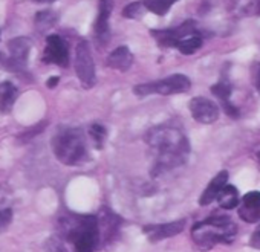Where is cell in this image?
Returning a JSON list of instances; mask_svg holds the SVG:
<instances>
[{"mask_svg":"<svg viewBox=\"0 0 260 252\" xmlns=\"http://www.w3.org/2000/svg\"><path fill=\"white\" fill-rule=\"evenodd\" d=\"M252 81H254L257 92L260 93V64H255L252 69Z\"/></svg>","mask_w":260,"mask_h":252,"instance_id":"cell-27","label":"cell"},{"mask_svg":"<svg viewBox=\"0 0 260 252\" xmlns=\"http://www.w3.org/2000/svg\"><path fill=\"white\" fill-rule=\"evenodd\" d=\"M43 61L66 67L69 64V46L66 40L61 39L60 35H49L46 39Z\"/></svg>","mask_w":260,"mask_h":252,"instance_id":"cell-7","label":"cell"},{"mask_svg":"<svg viewBox=\"0 0 260 252\" xmlns=\"http://www.w3.org/2000/svg\"><path fill=\"white\" fill-rule=\"evenodd\" d=\"M258 14H260V0H258Z\"/></svg>","mask_w":260,"mask_h":252,"instance_id":"cell-31","label":"cell"},{"mask_svg":"<svg viewBox=\"0 0 260 252\" xmlns=\"http://www.w3.org/2000/svg\"><path fill=\"white\" fill-rule=\"evenodd\" d=\"M239 217L246 223L260 222V191H249L239 202Z\"/></svg>","mask_w":260,"mask_h":252,"instance_id":"cell-10","label":"cell"},{"mask_svg":"<svg viewBox=\"0 0 260 252\" xmlns=\"http://www.w3.org/2000/svg\"><path fill=\"white\" fill-rule=\"evenodd\" d=\"M57 84H58V78H57V77H52V78H49V80H48V83H46V86H48L49 89H54Z\"/></svg>","mask_w":260,"mask_h":252,"instance_id":"cell-28","label":"cell"},{"mask_svg":"<svg viewBox=\"0 0 260 252\" xmlns=\"http://www.w3.org/2000/svg\"><path fill=\"white\" fill-rule=\"evenodd\" d=\"M249 246L255 247V249H260V225L255 228V231L252 232L251 238H249Z\"/></svg>","mask_w":260,"mask_h":252,"instance_id":"cell-26","label":"cell"},{"mask_svg":"<svg viewBox=\"0 0 260 252\" xmlns=\"http://www.w3.org/2000/svg\"><path fill=\"white\" fill-rule=\"evenodd\" d=\"M143 2H134L130 4L124 8L122 11V16L127 17V19H138L141 16V11H143Z\"/></svg>","mask_w":260,"mask_h":252,"instance_id":"cell-23","label":"cell"},{"mask_svg":"<svg viewBox=\"0 0 260 252\" xmlns=\"http://www.w3.org/2000/svg\"><path fill=\"white\" fill-rule=\"evenodd\" d=\"M17 99V89L13 83L4 81L0 83V112L8 113Z\"/></svg>","mask_w":260,"mask_h":252,"instance_id":"cell-16","label":"cell"},{"mask_svg":"<svg viewBox=\"0 0 260 252\" xmlns=\"http://www.w3.org/2000/svg\"><path fill=\"white\" fill-rule=\"evenodd\" d=\"M231 86L226 84V83H219V84H214L211 87V93L216 95L222 102L225 101H230V96H231Z\"/></svg>","mask_w":260,"mask_h":252,"instance_id":"cell-21","label":"cell"},{"mask_svg":"<svg viewBox=\"0 0 260 252\" xmlns=\"http://www.w3.org/2000/svg\"><path fill=\"white\" fill-rule=\"evenodd\" d=\"M89 135L92 136V139H93V142H95V146L100 149L101 146H103V141L106 139V129L103 127V125H100V124H93L92 127H90V130H89Z\"/></svg>","mask_w":260,"mask_h":252,"instance_id":"cell-22","label":"cell"},{"mask_svg":"<svg viewBox=\"0 0 260 252\" xmlns=\"http://www.w3.org/2000/svg\"><path fill=\"white\" fill-rule=\"evenodd\" d=\"M236 225L226 217H208L196 223L191 229V238L202 250L211 249L217 243H231L236 237Z\"/></svg>","mask_w":260,"mask_h":252,"instance_id":"cell-2","label":"cell"},{"mask_svg":"<svg viewBox=\"0 0 260 252\" xmlns=\"http://www.w3.org/2000/svg\"><path fill=\"white\" fill-rule=\"evenodd\" d=\"M32 2H36V4H52V2H55V0H32Z\"/></svg>","mask_w":260,"mask_h":252,"instance_id":"cell-29","label":"cell"},{"mask_svg":"<svg viewBox=\"0 0 260 252\" xmlns=\"http://www.w3.org/2000/svg\"><path fill=\"white\" fill-rule=\"evenodd\" d=\"M13 220V211L11 208H0V232L5 231L8 225Z\"/></svg>","mask_w":260,"mask_h":252,"instance_id":"cell-25","label":"cell"},{"mask_svg":"<svg viewBox=\"0 0 260 252\" xmlns=\"http://www.w3.org/2000/svg\"><path fill=\"white\" fill-rule=\"evenodd\" d=\"M146 142L156 152L161 168H175L182 165L190 152L188 141L176 125L162 124L146 133Z\"/></svg>","mask_w":260,"mask_h":252,"instance_id":"cell-1","label":"cell"},{"mask_svg":"<svg viewBox=\"0 0 260 252\" xmlns=\"http://www.w3.org/2000/svg\"><path fill=\"white\" fill-rule=\"evenodd\" d=\"M176 2L178 0H143V5L156 16H166Z\"/></svg>","mask_w":260,"mask_h":252,"instance_id":"cell-19","label":"cell"},{"mask_svg":"<svg viewBox=\"0 0 260 252\" xmlns=\"http://www.w3.org/2000/svg\"><path fill=\"white\" fill-rule=\"evenodd\" d=\"M54 153L64 165H78L86 158L84 135L78 129H69L54 139Z\"/></svg>","mask_w":260,"mask_h":252,"instance_id":"cell-4","label":"cell"},{"mask_svg":"<svg viewBox=\"0 0 260 252\" xmlns=\"http://www.w3.org/2000/svg\"><path fill=\"white\" fill-rule=\"evenodd\" d=\"M66 238L74 243L75 252H93L100 243V222L95 215L61 219Z\"/></svg>","mask_w":260,"mask_h":252,"instance_id":"cell-3","label":"cell"},{"mask_svg":"<svg viewBox=\"0 0 260 252\" xmlns=\"http://www.w3.org/2000/svg\"><path fill=\"white\" fill-rule=\"evenodd\" d=\"M228 184V171H220L219 174H216V177H213V181L208 184L207 190L202 193L201 199H199V205L205 206V205H210L211 202L216 200L219 191Z\"/></svg>","mask_w":260,"mask_h":252,"instance_id":"cell-14","label":"cell"},{"mask_svg":"<svg viewBox=\"0 0 260 252\" xmlns=\"http://www.w3.org/2000/svg\"><path fill=\"white\" fill-rule=\"evenodd\" d=\"M134 63V55L130 52L127 46H119L116 48L109 57H107V66L121 72L128 70V67Z\"/></svg>","mask_w":260,"mask_h":252,"instance_id":"cell-13","label":"cell"},{"mask_svg":"<svg viewBox=\"0 0 260 252\" xmlns=\"http://www.w3.org/2000/svg\"><path fill=\"white\" fill-rule=\"evenodd\" d=\"M113 10L112 0H100L98 5V19L95 23V32L100 39H106L109 34V19Z\"/></svg>","mask_w":260,"mask_h":252,"instance_id":"cell-15","label":"cell"},{"mask_svg":"<svg viewBox=\"0 0 260 252\" xmlns=\"http://www.w3.org/2000/svg\"><path fill=\"white\" fill-rule=\"evenodd\" d=\"M191 81L188 77L182 74H176L172 77H167L159 81L147 83V84H138L134 87V93L138 96H147V95H173V93H184L190 89Z\"/></svg>","mask_w":260,"mask_h":252,"instance_id":"cell-5","label":"cell"},{"mask_svg":"<svg viewBox=\"0 0 260 252\" xmlns=\"http://www.w3.org/2000/svg\"><path fill=\"white\" fill-rule=\"evenodd\" d=\"M75 72L84 87L95 84V64L87 42H80L75 52Z\"/></svg>","mask_w":260,"mask_h":252,"instance_id":"cell-6","label":"cell"},{"mask_svg":"<svg viewBox=\"0 0 260 252\" xmlns=\"http://www.w3.org/2000/svg\"><path fill=\"white\" fill-rule=\"evenodd\" d=\"M196 32L194 23L193 22H185L181 26L175 29H167V31H152V35L159 42L162 46H176V43L191 34Z\"/></svg>","mask_w":260,"mask_h":252,"instance_id":"cell-11","label":"cell"},{"mask_svg":"<svg viewBox=\"0 0 260 252\" xmlns=\"http://www.w3.org/2000/svg\"><path fill=\"white\" fill-rule=\"evenodd\" d=\"M57 23V16L52 11H40L36 16V25L39 29L45 31Z\"/></svg>","mask_w":260,"mask_h":252,"instance_id":"cell-20","label":"cell"},{"mask_svg":"<svg viewBox=\"0 0 260 252\" xmlns=\"http://www.w3.org/2000/svg\"><path fill=\"white\" fill-rule=\"evenodd\" d=\"M190 113L201 124H213L219 118V107L208 98L196 96L190 101Z\"/></svg>","mask_w":260,"mask_h":252,"instance_id":"cell-9","label":"cell"},{"mask_svg":"<svg viewBox=\"0 0 260 252\" xmlns=\"http://www.w3.org/2000/svg\"><path fill=\"white\" fill-rule=\"evenodd\" d=\"M201 46H202V39H201V35H199L198 32H194V34H191V35H188V37L179 40V42L176 43L175 48H178L179 52L184 54V55H191V54H194Z\"/></svg>","mask_w":260,"mask_h":252,"instance_id":"cell-18","label":"cell"},{"mask_svg":"<svg viewBox=\"0 0 260 252\" xmlns=\"http://www.w3.org/2000/svg\"><path fill=\"white\" fill-rule=\"evenodd\" d=\"M185 228V220H175L170 223H164V225H155V226H147L144 228V231L149 235V240L152 243L178 235L179 232H182Z\"/></svg>","mask_w":260,"mask_h":252,"instance_id":"cell-12","label":"cell"},{"mask_svg":"<svg viewBox=\"0 0 260 252\" xmlns=\"http://www.w3.org/2000/svg\"><path fill=\"white\" fill-rule=\"evenodd\" d=\"M216 199H217V203L220 205V208H223V209L237 208V205H239V202H240L237 188L233 187V185H228V184L219 191V194H217Z\"/></svg>","mask_w":260,"mask_h":252,"instance_id":"cell-17","label":"cell"},{"mask_svg":"<svg viewBox=\"0 0 260 252\" xmlns=\"http://www.w3.org/2000/svg\"><path fill=\"white\" fill-rule=\"evenodd\" d=\"M257 159H258V162H260V152L257 153Z\"/></svg>","mask_w":260,"mask_h":252,"instance_id":"cell-30","label":"cell"},{"mask_svg":"<svg viewBox=\"0 0 260 252\" xmlns=\"http://www.w3.org/2000/svg\"><path fill=\"white\" fill-rule=\"evenodd\" d=\"M8 49H10V58L7 60L4 57L5 61L0 66L10 67V69H22L28 60V55H29L31 40L26 37H17L8 43Z\"/></svg>","mask_w":260,"mask_h":252,"instance_id":"cell-8","label":"cell"},{"mask_svg":"<svg viewBox=\"0 0 260 252\" xmlns=\"http://www.w3.org/2000/svg\"><path fill=\"white\" fill-rule=\"evenodd\" d=\"M45 250L46 252H66L63 241L58 237H51L45 243Z\"/></svg>","mask_w":260,"mask_h":252,"instance_id":"cell-24","label":"cell"}]
</instances>
